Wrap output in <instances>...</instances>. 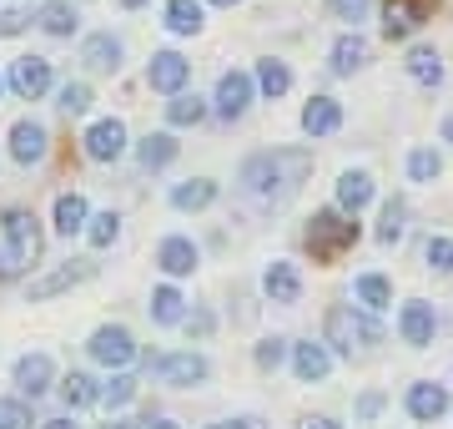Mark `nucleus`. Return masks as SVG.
Here are the masks:
<instances>
[{"label":"nucleus","instance_id":"nucleus-1","mask_svg":"<svg viewBox=\"0 0 453 429\" xmlns=\"http://www.w3.org/2000/svg\"><path fill=\"white\" fill-rule=\"evenodd\" d=\"M312 172V152L308 147H273L257 152L242 162V187L257 202H288Z\"/></svg>","mask_w":453,"mask_h":429},{"label":"nucleus","instance_id":"nucleus-2","mask_svg":"<svg viewBox=\"0 0 453 429\" xmlns=\"http://www.w3.org/2000/svg\"><path fill=\"white\" fill-rule=\"evenodd\" d=\"M353 243H357V217H348L342 207H323V213H312V222H308L312 263H333V258L348 253Z\"/></svg>","mask_w":453,"mask_h":429},{"label":"nucleus","instance_id":"nucleus-3","mask_svg":"<svg viewBox=\"0 0 453 429\" xmlns=\"http://www.w3.org/2000/svg\"><path fill=\"white\" fill-rule=\"evenodd\" d=\"M0 228H5V248H11V258H16L20 268L41 263L46 232H41V222H35L31 207H5V213H0Z\"/></svg>","mask_w":453,"mask_h":429},{"label":"nucleus","instance_id":"nucleus-4","mask_svg":"<svg viewBox=\"0 0 453 429\" xmlns=\"http://www.w3.org/2000/svg\"><path fill=\"white\" fill-rule=\"evenodd\" d=\"M378 339H383V329H378L372 318L353 314V308H327V344H333V348L353 354V348L378 344Z\"/></svg>","mask_w":453,"mask_h":429},{"label":"nucleus","instance_id":"nucleus-5","mask_svg":"<svg viewBox=\"0 0 453 429\" xmlns=\"http://www.w3.org/2000/svg\"><path fill=\"white\" fill-rule=\"evenodd\" d=\"M86 354L96 363H106V369H127L131 359H136V339H131V329H121V324H101L96 333H91V344H86Z\"/></svg>","mask_w":453,"mask_h":429},{"label":"nucleus","instance_id":"nucleus-6","mask_svg":"<svg viewBox=\"0 0 453 429\" xmlns=\"http://www.w3.org/2000/svg\"><path fill=\"white\" fill-rule=\"evenodd\" d=\"M438 11V0H383V35L388 41H408L423 31V20Z\"/></svg>","mask_w":453,"mask_h":429},{"label":"nucleus","instance_id":"nucleus-7","mask_svg":"<svg viewBox=\"0 0 453 429\" xmlns=\"http://www.w3.org/2000/svg\"><path fill=\"white\" fill-rule=\"evenodd\" d=\"M81 147L91 162H121L127 157V121H116V116H101V121H91L81 136Z\"/></svg>","mask_w":453,"mask_h":429},{"label":"nucleus","instance_id":"nucleus-8","mask_svg":"<svg viewBox=\"0 0 453 429\" xmlns=\"http://www.w3.org/2000/svg\"><path fill=\"white\" fill-rule=\"evenodd\" d=\"M192 82V61L177 56V51H157L151 61H146V86L151 91H162V97H181V86Z\"/></svg>","mask_w":453,"mask_h":429},{"label":"nucleus","instance_id":"nucleus-9","mask_svg":"<svg viewBox=\"0 0 453 429\" xmlns=\"http://www.w3.org/2000/svg\"><path fill=\"white\" fill-rule=\"evenodd\" d=\"M252 91H257V82H252L247 71H222L217 97H211V112L222 116V121H237V116L252 106Z\"/></svg>","mask_w":453,"mask_h":429},{"label":"nucleus","instance_id":"nucleus-10","mask_svg":"<svg viewBox=\"0 0 453 429\" xmlns=\"http://www.w3.org/2000/svg\"><path fill=\"white\" fill-rule=\"evenodd\" d=\"M151 369L162 374L166 384H177V389H196V384H207L211 363L192 348H181V354H162V359H151Z\"/></svg>","mask_w":453,"mask_h":429},{"label":"nucleus","instance_id":"nucleus-11","mask_svg":"<svg viewBox=\"0 0 453 429\" xmlns=\"http://www.w3.org/2000/svg\"><path fill=\"white\" fill-rule=\"evenodd\" d=\"M11 91L20 101H41L50 91V61L46 56H16L11 61Z\"/></svg>","mask_w":453,"mask_h":429},{"label":"nucleus","instance_id":"nucleus-12","mask_svg":"<svg viewBox=\"0 0 453 429\" xmlns=\"http://www.w3.org/2000/svg\"><path fill=\"white\" fill-rule=\"evenodd\" d=\"M91 273H96V263H81V258H71V263L50 268L46 278H35V283H31V303H41V298H56V293H65V288H76V283H86Z\"/></svg>","mask_w":453,"mask_h":429},{"label":"nucleus","instance_id":"nucleus-13","mask_svg":"<svg viewBox=\"0 0 453 429\" xmlns=\"http://www.w3.org/2000/svg\"><path fill=\"white\" fill-rule=\"evenodd\" d=\"M434 329H438V318H434V303H403V314H398V333H403V344L423 348V344H434Z\"/></svg>","mask_w":453,"mask_h":429},{"label":"nucleus","instance_id":"nucleus-14","mask_svg":"<svg viewBox=\"0 0 453 429\" xmlns=\"http://www.w3.org/2000/svg\"><path fill=\"white\" fill-rule=\"evenodd\" d=\"M157 268H162L166 278H187V273H196V243L192 238H162V248H157Z\"/></svg>","mask_w":453,"mask_h":429},{"label":"nucleus","instance_id":"nucleus-15","mask_svg":"<svg viewBox=\"0 0 453 429\" xmlns=\"http://www.w3.org/2000/svg\"><path fill=\"white\" fill-rule=\"evenodd\" d=\"M50 384H56V363L46 359V354H26V359H16V389L20 394H46Z\"/></svg>","mask_w":453,"mask_h":429},{"label":"nucleus","instance_id":"nucleus-16","mask_svg":"<svg viewBox=\"0 0 453 429\" xmlns=\"http://www.w3.org/2000/svg\"><path fill=\"white\" fill-rule=\"evenodd\" d=\"M11 157H16V162H41V157H46V127H41V121H31V116H20L16 127H11Z\"/></svg>","mask_w":453,"mask_h":429},{"label":"nucleus","instance_id":"nucleus-17","mask_svg":"<svg viewBox=\"0 0 453 429\" xmlns=\"http://www.w3.org/2000/svg\"><path fill=\"white\" fill-rule=\"evenodd\" d=\"M408 414L423 419V425H434L438 414H449V389L443 384H408Z\"/></svg>","mask_w":453,"mask_h":429},{"label":"nucleus","instance_id":"nucleus-18","mask_svg":"<svg viewBox=\"0 0 453 429\" xmlns=\"http://www.w3.org/2000/svg\"><path fill=\"white\" fill-rule=\"evenodd\" d=\"M327 369H333V354H327L323 344H292V374L303 384H318V379H327Z\"/></svg>","mask_w":453,"mask_h":429},{"label":"nucleus","instance_id":"nucleus-19","mask_svg":"<svg viewBox=\"0 0 453 429\" xmlns=\"http://www.w3.org/2000/svg\"><path fill=\"white\" fill-rule=\"evenodd\" d=\"M262 293L273 298V303H297V298H303L297 268L292 263H267V273H262Z\"/></svg>","mask_w":453,"mask_h":429},{"label":"nucleus","instance_id":"nucleus-20","mask_svg":"<svg viewBox=\"0 0 453 429\" xmlns=\"http://www.w3.org/2000/svg\"><path fill=\"white\" fill-rule=\"evenodd\" d=\"M342 127V106L333 97H312L308 106H303V132L308 136H327Z\"/></svg>","mask_w":453,"mask_h":429},{"label":"nucleus","instance_id":"nucleus-21","mask_svg":"<svg viewBox=\"0 0 453 429\" xmlns=\"http://www.w3.org/2000/svg\"><path fill=\"white\" fill-rule=\"evenodd\" d=\"M86 228H91L86 198L81 192H61V198H56V232H61V238H76V232H86Z\"/></svg>","mask_w":453,"mask_h":429},{"label":"nucleus","instance_id":"nucleus-22","mask_svg":"<svg viewBox=\"0 0 453 429\" xmlns=\"http://www.w3.org/2000/svg\"><path fill=\"white\" fill-rule=\"evenodd\" d=\"M56 394H61L65 410H91V404H101V389L91 384V374H81V369H71V374L56 384Z\"/></svg>","mask_w":453,"mask_h":429},{"label":"nucleus","instance_id":"nucleus-23","mask_svg":"<svg viewBox=\"0 0 453 429\" xmlns=\"http://www.w3.org/2000/svg\"><path fill=\"white\" fill-rule=\"evenodd\" d=\"M35 26H41L46 35H76L81 16H76V5H71V0H46V5L35 11Z\"/></svg>","mask_w":453,"mask_h":429},{"label":"nucleus","instance_id":"nucleus-24","mask_svg":"<svg viewBox=\"0 0 453 429\" xmlns=\"http://www.w3.org/2000/svg\"><path fill=\"white\" fill-rule=\"evenodd\" d=\"M363 61H368V41H363L357 31H348V35H338V41H333V61H327V66H333V76H353Z\"/></svg>","mask_w":453,"mask_h":429},{"label":"nucleus","instance_id":"nucleus-25","mask_svg":"<svg viewBox=\"0 0 453 429\" xmlns=\"http://www.w3.org/2000/svg\"><path fill=\"white\" fill-rule=\"evenodd\" d=\"M81 61L91 71H116L121 66V41H116L111 31H101V35H86V46H81Z\"/></svg>","mask_w":453,"mask_h":429},{"label":"nucleus","instance_id":"nucleus-26","mask_svg":"<svg viewBox=\"0 0 453 429\" xmlns=\"http://www.w3.org/2000/svg\"><path fill=\"white\" fill-rule=\"evenodd\" d=\"M372 202V177L368 172H342L338 177V207L348 217H357V207H368Z\"/></svg>","mask_w":453,"mask_h":429},{"label":"nucleus","instance_id":"nucleus-27","mask_svg":"<svg viewBox=\"0 0 453 429\" xmlns=\"http://www.w3.org/2000/svg\"><path fill=\"white\" fill-rule=\"evenodd\" d=\"M172 157H177V136H172V132H151V136H142V142H136V162H142L146 172L166 167Z\"/></svg>","mask_w":453,"mask_h":429},{"label":"nucleus","instance_id":"nucleus-28","mask_svg":"<svg viewBox=\"0 0 453 429\" xmlns=\"http://www.w3.org/2000/svg\"><path fill=\"white\" fill-rule=\"evenodd\" d=\"M207 202H217V182L211 177H192V182H177L172 187V207H181V213H196Z\"/></svg>","mask_w":453,"mask_h":429},{"label":"nucleus","instance_id":"nucleus-29","mask_svg":"<svg viewBox=\"0 0 453 429\" xmlns=\"http://www.w3.org/2000/svg\"><path fill=\"white\" fill-rule=\"evenodd\" d=\"M151 318H157V324H187V298H181L172 283L151 288Z\"/></svg>","mask_w":453,"mask_h":429},{"label":"nucleus","instance_id":"nucleus-30","mask_svg":"<svg viewBox=\"0 0 453 429\" xmlns=\"http://www.w3.org/2000/svg\"><path fill=\"white\" fill-rule=\"evenodd\" d=\"M166 31L177 35L202 31V0H166Z\"/></svg>","mask_w":453,"mask_h":429},{"label":"nucleus","instance_id":"nucleus-31","mask_svg":"<svg viewBox=\"0 0 453 429\" xmlns=\"http://www.w3.org/2000/svg\"><path fill=\"white\" fill-rule=\"evenodd\" d=\"M408 76L423 82V86L443 82V61H438V51L434 46H413V51H408Z\"/></svg>","mask_w":453,"mask_h":429},{"label":"nucleus","instance_id":"nucleus-32","mask_svg":"<svg viewBox=\"0 0 453 429\" xmlns=\"http://www.w3.org/2000/svg\"><path fill=\"white\" fill-rule=\"evenodd\" d=\"M292 86V71H288V61H273V56H267V61H257V91L262 97H282V91H288Z\"/></svg>","mask_w":453,"mask_h":429},{"label":"nucleus","instance_id":"nucleus-33","mask_svg":"<svg viewBox=\"0 0 453 429\" xmlns=\"http://www.w3.org/2000/svg\"><path fill=\"white\" fill-rule=\"evenodd\" d=\"M202 116H207V101L202 97H187V91H181V97L166 101V121H172V127H196Z\"/></svg>","mask_w":453,"mask_h":429},{"label":"nucleus","instance_id":"nucleus-34","mask_svg":"<svg viewBox=\"0 0 453 429\" xmlns=\"http://www.w3.org/2000/svg\"><path fill=\"white\" fill-rule=\"evenodd\" d=\"M403 232H408V207L398 198L383 202V217H378V243H398Z\"/></svg>","mask_w":453,"mask_h":429},{"label":"nucleus","instance_id":"nucleus-35","mask_svg":"<svg viewBox=\"0 0 453 429\" xmlns=\"http://www.w3.org/2000/svg\"><path fill=\"white\" fill-rule=\"evenodd\" d=\"M91 101H96V97H91V86H86V82H65L61 91H56V106H61L65 116H86V112H91Z\"/></svg>","mask_w":453,"mask_h":429},{"label":"nucleus","instance_id":"nucleus-36","mask_svg":"<svg viewBox=\"0 0 453 429\" xmlns=\"http://www.w3.org/2000/svg\"><path fill=\"white\" fill-rule=\"evenodd\" d=\"M357 303H368V308H388L393 303L388 278H383V273H363V278H357Z\"/></svg>","mask_w":453,"mask_h":429},{"label":"nucleus","instance_id":"nucleus-37","mask_svg":"<svg viewBox=\"0 0 453 429\" xmlns=\"http://www.w3.org/2000/svg\"><path fill=\"white\" fill-rule=\"evenodd\" d=\"M131 399H136V379H131V374H111V379L101 384V404H106V410H121Z\"/></svg>","mask_w":453,"mask_h":429},{"label":"nucleus","instance_id":"nucleus-38","mask_svg":"<svg viewBox=\"0 0 453 429\" xmlns=\"http://www.w3.org/2000/svg\"><path fill=\"white\" fill-rule=\"evenodd\" d=\"M86 238H91V248H111L116 238H121V217H116V213H96V217H91V228H86Z\"/></svg>","mask_w":453,"mask_h":429},{"label":"nucleus","instance_id":"nucleus-39","mask_svg":"<svg viewBox=\"0 0 453 429\" xmlns=\"http://www.w3.org/2000/svg\"><path fill=\"white\" fill-rule=\"evenodd\" d=\"M438 172H443V157H438L434 147H418L413 157H408V177L413 182H434Z\"/></svg>","mask_w":453,"mask_h":429},{"label":"nucleus","instance_id":"nucleus-40","mask_svg":"<svg viewBox=\"0 0 453 429\" xmlns=\"http://www.w3.org/2000/svg\"><path fill=\"white\" fill-rule=\"evenodd\" d=\"M423 258H428V268H438V273H453V238H428Z\"/></svg>","mask_w":453,"mask_h":429},{"label":"nucleus","instance_id":"nucleus-41","mask_svg":"<svg viewBox=\"0 0 453 429\" xmlns=\"http://www.w3.org/2000/svg\"><path fill=\"white\" fill-rule=\"evenodd\" d=\"M31 410L20 404V399H0V429H31Z\"/></svg>","mask_w":453,"mask_h":429},{"label":"nucleus","instance_id":"nucleus-42","mask_svg":"<svg viewBox=\"0 0 453 429\" xmlns=\"http://www.w3.org/2000/svg\"><path fill=\"white\" fill-rule=\"evenodd\" d=\"M252 359H257V369H277V363L288 359V339H262L252 348Z\"/></svg>","mask_w":453,"mask_h":429},{"label":"nucleus","instance_id":"nucleus-43","mask_svg":"<svg viewBox=\"0 0 453 429\" xmlns=\"http://www.w3.org/2000/svg\"><path fill=\"white\" fill-rule=\"evenodd\" d=\"M368 5H372V0H327V11H333L338 20H353V26L368 16Z\"/></svg>","mask_w":453,"mask_h":429},{"label":"nucleus","instance_id":"nucleus-44","mask_svg":"<svg viewBox=\"0 0 453 429\" xmlns=\"http://www.w3.org/2000/svg\"><path fill=\"white\" fill-rule=\"evenodd\" d=\"M26 26H31V16H26V11H0V35H20Z\"/></svg>","mask_w":453,"mask_h":429},{"label":"nucleus","instance_id":"nucleus-45","mask_svg":"<svg viewBox=\"0 0 453 429\" xmlns=\"http://www.w3.org/2000/svg\"><path fill=\"white\" fill-rule=\"evenodd\" d=\"M187 333H192V339H207V333H211V314H207V308L187 314Z\"/></svg>","mask_w":453,"mask_h":429},{"label":"nucleus","instance_id":"nucleus-46","mask_svg":"<svg viewBox=\"0 0 453 429\" xmlns=\"http://www.w3.org/2000/svg\"><path fill=\"white\" fill-rule=\"evenodd\" d=\"M297 429H342V425L327 419V414H308V419H297Z\"/></svg>","mask_w":453,"mask_h":429},{"label":"nucleus","instance_id":"nucleus-47","mask_svg":"<svg viewBox=\"0 0 453 429\" xmlns=\"http://www.w3.org/2000/svg\"><path fill=\"white\" fill-rule=\"evenodd\" d=\"M378 410H383V394H363L357 399V414H363V419H372Z\"/></svg>","mask_w":453,"mask_h":429},{"label":"nucleus","instance_id":"nucleus-48","mask_svg":"<svg viewBox=\"0 0 453 429\" xmlns=\"http://www.w3.org/2000/svg\"><path fill=\"white\" fill-rule=\"evenodd\" d=\"M217 429H267L257 419V414H242V419H226V425H217Z\"/></svg>","mask_w":453,"mask_h":429},{"label":"nucleus","instance_id":"nucleus-49","mask_svg":"<svg viewBox=\"0 0 453 429\" xmlns=\"http://www.w3.org/2000/svg\"><path fill=\"white\" fill-rule=\"evenodd\" d=\"M20 273V263L11 258V248H0V278H16Z\"/></svg>","mask_w":453,"mask_h":429},{"label":"nucleus","instance_id":"nucleus-50","mask_svg":"<svg viewBox=\"0 0 453 429\" xmlns=\"http://www.w3.org/2000/svg\"><path fill=\"white\" fill-rule=\"evenodd\" d=\"M41 429H81V425H76L71 414H61V419H46V425H41Z\"/></svg>","mask_w":453,"mask_h":429},{"label":"nucleus","instance_id":"nucleus-51","mask_svg":"<svg viewBox=\"0 0 453 429\" xmlns=\"http://www.w3.org/2000/svg\"><path fill=\"white\" fill-rule=\"evenodd\" d=\"M101 429H136L131 419H111V425H101Z\"/></svg>","mask_w":453,"mask_h":429},{"label":"nucleus","instance_id":"nucleus-52","mask_svg":"<svg viewBox=\"0 0 453 429\" xmlns=\"http://www.w3.org/2000/svg\"><path fill=\"white\" fill-rule=\"evenodd\" d=\"M151 429H181V425H172V419H151Z\"/></svg>","mask_w":453,"mask_h":429},{"label":"nucleus","instance_id":"nucleus-53","mask_svg":"<svg viewBox=\"0 0 453 429\" xmlns=\"http://www.w3.org/2000/svg\"><path fill=\"white\" fill-rule=\"evenodd\" d=\"M443 136H449V142H453V116H449V121H443Z\"/></svg>","mask_w":453,"mask_h":429},{"label":"nucleus","instance_id":"nucleus-54","mask_svg":"<svg viewBox=\"0 0 453 429\" xmlns=\"http://www.w3.org/2000/svg\"><path fill=\"white\" fill-rule=\"evenodd\" d=\"M121 5H127V11H136V5H146V0H121Z\"/></svg>","mask_w":453,"mask_h":429},{"label":"nucleus","instance_id":"nucleus-55","mask_svg":"<svg viewBox=\"0 0 453 429\" xmlns=\"http://www.w3.org/2000/svg\"><path fill=\"white\" fill-rule=\"evenodd\" d=\"M211 5H242V0H211Z\"/></svg>","mask_w":453,"mask_h":429},{"label":"nucleus","instance_id":"nucleus-56","mask_svg":"<svg viewBox=\"0 0 453 429\" xmlns=\"http://www.w3.org/2000/svg\"><path fill=\"white\" fill-rule=\"evenodd\" d=\"M0 91H5V76H0Z\"/></svg>","mask_w":453,"mask_h":429}]
</instances>
